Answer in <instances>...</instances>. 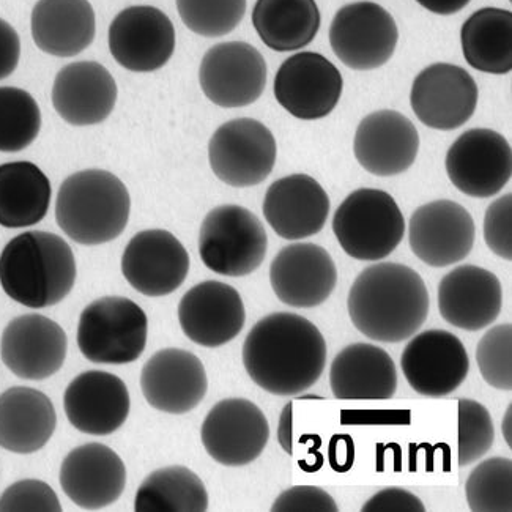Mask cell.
I'll use <instances>...</instances> for the list:
<instances>
[{
  "mask_svg": "<svg viewBox=\"0 0 512 512\" xmlns=\"http://www.w3.org/2000/svg\"><path fill=\"white\" fill-rule=\"evenodd\" d=\"M243 364L251 380L267 393L298 396L322 377L327 342L311 320L292 312H275L249 331Z\"/></svg>",
  "mask_w": 512,
  "mask_h": 512,
  "instance_id": "6da1fadb",
  "label": "cell"
},
{
  "mask_svg": "<svg viewBox=\"0 0 512 512\" xmlns=\"http://www.w3.org/2000/svg\"><path fill=\"white\" fill-rule=\"evenodd\" d=\"M350 320L371 341L397 344L423 327L431 298L413 268L382 262L364 268L347 298Z\"/></svg>",
  "mask_w": 512,
  "mask_h": 512,
  "instance_id": "7a4b0ae2",
  "label": "cell"
},
{
  "mask_svg": "<svg viewBox=\"0 0 512 512\" xmlns=\"http://www.w3.org/2000/svg\"><path fill=\"white\" fill-rule=\"evenodd\" d=\"M75 281V254L64 238L51 232H24L0 254V286L27 308L57 305L70 295Z\"/></svg>",
  "mask_w": 512,
  "mask_h": 512,
  "instance_id": "3957f363",
  "label": "cell"
},
{
  "mask_svg": "<svg viewBox=\"0 0 512 512\" xmlns=\"http://www.w3.org/2000/svg\"><path fill=\"white\" fill-rule=\"evenodd\" d=\"M130 212L127 186L103 169L70 175L57 193V224L79 245L97 246L116 240L125 231Z\"/></svg>",
  "mask_w": 512,
  "mask_h": 512,
  "instance_id": "277c9868",
  "label": "cell"
},
{
  "mask_svg": "<svg viewBox=\"0 0 512 512\" xmlns=\"http://www.w3.org/2000/svg\"><path fill=\"white\" fill-rule=\"evenodd\" d=\"M333 232L344 253L353 259L379 262L401 245L405 219L391 194L361 188L339 205L333 216Z\"/></svg>",
  "mask_w": 512,
  "mask_h": 512,
  "instance_id": "5b68a950",
  "label": "cell"
},
{
  "mask_svg": "<svg viewBox=\"0 0 512 512\" xmlns=\"http://www.w3.org/2000/svg\"><path fill=\"white\" fill-rule=\"evenodd\" d=\"M149 319L144 309L125 297H103L82 311L78 347L92 363H134L147 346Z\"/></svg>",
  "mask_w": 512,
  "mask_h": 512,
  "instance_id": "8992f818",
  "label": "cell"
},
{
  "mask_svg": "<svg viewBox=\"0 0 512 512\" xmlns=\"http://www.w3.org/2000/svg\"><path fill=\"white\" fill-rule=\"evenodd\" d=\"M264 224L240 205L213 208L199 232V254L208 270L229 278L251 275L267 256Z\"/></svg>",
  "mask_w": 512,
  "mask_h": 512,
  "instance_id": "52a82bcc",
  "label": "cell"
},
{
  "mask_svg": "<svg viewBox=\"0 0 512 512\" xmlns=\"http://www.w3.org/2000/svg\"><path fill=\"white\" fill-rule=\"evenodd\" d=\"M276 139L264 123L235 119L224 123L208 144L213 174L226 185L249 188L268 179L276 164Z\"/></svg>",
  "mask_w": 512,
  "mask_h": 512,
  "instance_id": "ba28073f",
  "label": "cell"
},
{
  "mask_svg": "<svg viewBox=\"0 0 512 512\" xmlns=\"http://www.w3.org/2000/svg\"><path fill=\"white\" fill-rule=\"evenodd\" d=\"M399 30L393 16L375 2H355L334 15L330 45L346 67L357 71L383 67L396 51Z\"/></svg>",
  "mask_w": 512,
  "mask_h": 512,
  "instance_id": "9c48e42d",
  "label": "cell"
},
{
  "mask_svg": "<svg viewBox=\"0 0 512 512\" xmlns=\"http://www.w3.org/2000/svg\"><path fill=\"white\" fill-rule=\"evenodd\" d=\"M446 174L461 193L487 199L500 193L512 175V150L505 136L489 128L465 131L449 147Z\"/></svg>",
  "mask_w": 512,
  "mask_h": 512,
  "instance_id": "30bf717a",
  "label": "cell"
},
{
  "mask_svg": "<svg viewBox=\"0 0 512 512\" xmlns=\"http://www.w3.org/2000/svg\"><path fill=\"white\" fill-rule=\"evenodd\" d=\"M205 97L219 108H245L256 103L267 86V64L245 41L219 43L205 52L199 68Z\"/></svg>",
  "mask_w": 512,
  "mask_h": 512,
  "instance_id": "8fae6325",
  "label": "cell"
},
{
  "mask_svg": "<svg viewBox=\"0 0 512 512\" xmlns=\"http://www.w3.org/2000/svg\"><path fill=\"white\" fill-rule=\"evenodd\" d=\"M344 89L341 71L327 57L303 51L282 62L276 73L275 98L290 116L319 120L330 116Z\"/></svg>",
  "mask_w": 512,
  "mask_h": 512,
  "instance_id": "7c38bea8",
  "label": "cell"
},
{
  "mask_svg": "<svg viewBox=\"0 0 512 512\" xmlns=\"http://www.w3.org/2000/svg\"><path fill=\"white\" fill-rule=\"evenodd\" d=\"M201 438L213 461L224 467H245L264 453L270 426L254 402L231 397L219 401L208 412Z\"/></svg>",
  "mask_w": 512,
  "mask_h": 512,
  "instance_id": "4fadbf2b",
  "label": "cell"
},
{
  "mask_svg": "<svg viewBox=\"0 0 512 512\" xmlns=\"http://www.w3.org/2000/svg\"><path fill=\"white\" fill-rule=\"evenodd\" d=\"M108 41L112 57L125 70L152 73L174 56V24L160 8L128 7L112 21Z\"/></svg>",
  "mask_w": 512,
  "mask_h": 512,
  "instance_id": "5bb4252c",
  "label": "cell"
},
{
  "mask_svg": "<svg viewBox=\"0 0 512 512\" xmlns=\"http://www.w3.org/2000/svg\"><path fill=\"white\" fill-rule=\"evenodd\" d=\"M401 368L413 391L438 399L454 393L465 382L470 358L456 334L427 330L413 334L402 352Z\"/></svg>",
  "mask_w": 512,
  "mask_h": 512,
  "instance_id": "9a60e30c",
  "label": "cell"
},
{
  "mask_svg": "<svg viewBox=\"0 0 512 512\" xmlns=\"http://www.w3.org/2000/svg\"><path fill=\"white\" fill-rule=\"evenodd\" d=\"M475 237L473 216L467 208L448 199L421 205L410 218V248L429 267H449L467 259Z\"/></svg>",
  "mask_w": 512,
  "mask_h": 512,
  "instance_id": "2e32d148",
  "label": "cell"
},
{
  "mask_svg": "<svg viewBox=\"0 0 512 512\" xmlns=\"http://www.w3.org/2000/svg\"><path fill=\"white\" fill-rule=\"evenodd\" d=\"M478 97V86L467 70L453 64H432L413 81L410 104L426 127L451 131L472 119Z\"/></svg>",
  "mask_w": 512,
  "mask_h": 512,
  "instance_id": "e0dca14e",
  "label": "cell"
},
{
  "mask_svg": "<svg viewBox=\"0 0 512 512\" xmlns=\"http://www.w3.org/2000/svg\"><path fill=\"white\" fill-rule=\"evenodd\" d=\"M122 273L139 294L166 297L185 282L190 254L171 232L149 229L131 238L122 256Z\"/></svg>",
  "mask_w": 512,
  "mask_h": 512,
  "instance_id": "ac0fdd59",
  "label": "cell"
},
{
  "mask_svg": "<svg viewBox=\"0 0 512 512\" xmlns=\"http://www.w3.org/2000/svg\"><path fill=\"white\" fill-rule=\"evenodd\" d=\"M67 350L64 328L40 314L16 317L0 339L2 361L23 380H45L57 374L64 366Z\"/></svg>",
  "mask_w": 512,
  "mask_h": 512,
  "instance_id": "d6986e66",
  "label": "cell"
},
{
  "mask_svg": "<svg viewBox=\"0 0 512 512\" xmlns=\"http://www.w3.org/2000/svg\"><path fill=\"white\" fill-rule=\"evenodd\" d=\"M271 289L292 308H316L333 294L338 268L327 249L314 243L284 246L270 265Z\"/></svg>",
  "mask_w": 512,
  "mask_h": 512,
  "instance_id": "ffe728a7",
  "label": "cell"
},
{
  "mask_svg": "<svg viewBox=\"0 0 512 512\" xmlns=\"http://www.w3.org/2000/svg\"><path fill=\"white\" fill-rule=\"evenodd\" d=\"M179 322L186 338L194 344L216 349L242 333L246 322L245 303L226 282L204 281L183 295Z\"/></svg>",
  "mask_w": 512,
  "mask_h": 512,
  "instance_id": "44dd1931",
  "label": "cell"
},
{
  "mask_svg": "<svg viewBox=\"0 0 512 512\" xmlns=\"http://www.w3.org/2000/svg\"><path fill=\"white\" fill-rule=\"evenodd\" d=\"M60 486L78 508L98 511L114 505L127 486L119 454L101 443L71 449L60 467Z\"/></svg>",
  "mask_w": 512,
  "mask_h": 512,
  "instance_id": "7402d4cb",
  "label": "cell"
},
{
  "mask_svg": "<svg viewBox=\"0 0 512 512\" xmlns=\"http://www.w3.org/2000/svg\"><path fill=\"white\" fill-rule=\"evenodd\" d=\"M141 388L153 409L185 415L196 409L207 394V372L194 353L163 349L142 368Z\"/></svg>",
  "mask_w": 512,
  "mask_h": 512,
  "instance_id": "603a6c76",
  "label": "cell"
},
{
  "mask_svg": "<svg viewBox=\"0 0 512 512\" xmlns=\"http://www.w3.org/2000/svg\"><path fill=\"white\" fill-rule=\"evenodd\" d=\"M420 150V134L404 114L391 109L372 112L361 120L353 153L369 174L394 177L409 171Z\"/></svg>",
  "mask_w": 512,
  "mask_h": 512,
  "instance_id": "cb8c5ba5",
  "label": "cell"
},
{
  "mask_svg": "<svg viewBox=\"0 0 512 512\" xmlns=\"http://www.w3.org/2000/svg\"><path fill=\"white\" fill-rule=\"evenodd\" d=\"M71 426L84 434H114L130 415V391L122 379L106 371H86L71 380L64 394Z\"/></svg>",
  "mask_w": 512,
  "mask_h": 512,
  "instance_id": "d4e9b609",
  "label": "cell"
},
{
  "mask_svg": "<svg viewBox=\"0 0 512 512\" xmlns=\"http://www.w3.org/2000/svg\"><path fill=\"white\" fill-rule=\"evenodd\" d=\"M503 306L501 282L492 271L461 265L438 284V311L449 325L465 331L490 327Z\"/></svg>",
  "mask_w": 512,
  "mask_h": 512,
  "instance_id": "484cf974",
  "label": "cell"
},
{
  "mask_svg": "<svg viewBox=\"0 0 512 512\" xmlns=\"http://www.w3.org/2000/svg\"><path fill=\"white\" fill-rule=\"evenodd\" d=\"M330 197L316 179L292 174L271 183L264 199V216L284 240L319 234L330 215Z\"/></svg>",
  "mask_w": 512,
  "mask_h": 512,
  "instance_id": "4316f807",
  "label": "cell"
},
{
  "mask_svg": "<svg viewBox=\"0 0 512 512\" xmlns=\"http://www.w3.org/2000/svg\"><path fill=\"white\" fill-rule=\"evenodd\" d=\"M116 79L98 62H73L57 73L52 106L73 127H92L111 116L117 103Z\"/></svg>",
  "mask_w": 512,
  "mask_h": 512,
  "instance_id": "83f0119b",
  "label": "cell"
},
{
  "mask_svg": "<svg viewBox=\"0 0 512 512\" xmlns=\"http://www.w3.org/2000/svg\"><path fill=\"white\" fill-rule=\"evenodd\" d=\"M330 386L339 401H390L397 390L396 366L382 347L350 344L331 363Z\"/></svg>",
  "mask_w": 512,
  "mask_h": 512,
  "instance_id": "f1b7e54d",
  "label": "cell"
},
{
  "mask_svg": "<svg viewBox=\"0 0 512 512\" xmlns=\"http://www.w3.org/2000/svg\"><path fill=\"white\" fill-rule=\"evenodd\" d=\"M57 426L51 399L27 386L0 394V448L15 454H34L45 448Z\"/></svg>",
  "mask_w": 512,
  "mask_h": 512,
  "instance_id": "f546056e",
  "label": "cell"
},
{
  "mask_svg": "<svg viewBox=\"0 0 512 512\" xmlns=\"http://www.w3.org/2000/svg\"><path fill=\"white\" fill-rule=\"evenodd\" d=\"M38 49L54 57H75L86 51L97 32L89 0H38L30 18Z\"/></svg>",
  "mask_w": 512,
  "mask_h": 512,
  "instance_id": "4dcf8cb0",
  "label": "cell"
},
{
  "mask_svg": "<svg viewBox=\"0 0 512 512\" xmlns=\"http://www.w3.org/2000/svg\"><path fill=\"white\" fill-rule=\"evenodd\" d=\"M51 182L37 164L13 161L0 164V226H35L48 215Z\"/></svg>",
  "mask_w": 512,
  "mask_h": 512,
  "instance_id": "1f68e13d",
  "label": "cell"
},
{
  "mask_svg": "<svg viewBox=\"0 0 512 512\" xmlns=\"http://www.w3.org/2000/svg\"><path fill=\"white\" fill-rule=\"evenodd\" d=\"M316 0H257L253 26L267 48L290 52L311 45L319 34Z\"/></svg>",
  "mask_w": 512,
  "mask_h": 512,
  "instance_id": "d6a6232c",
  "label": "cell"
},
{
  "mask_svg": "<svg viewBox=\"0 0 512 512\" xmlns=\"http://www.w3.org/2000/svg\"><path fill=\"white\" fill-rule=\"evenodd\" d=\"M465 60L489 75H508L512 70V13L486 7L473 13L461 29Z\"/></svg>",
  "mask_w": 512,
  "mask_h": 512,
  "instance_id": "836d02e7",
  "label": "cell"
},
{
  "mask_svg": "<svg viewBox=\"0 0 512 512\" xmlns=\"http://www.w3.org/2000/svg\"><path fill=\"white\" fill-rule=\"evenodd\" d=\"M208 492L202 479L182 465L150 473L139 486L136 512H205Z\"/></svg>",
  "mask_w": 512,
  "mask_h": 512,
  "instance_id": "e575fe53",
  "label": "cell"
},
{
  "mask_svg": "<svg viewBox=\"0 0 512 512\" xmlns=\"http://www.w3.org/2000/svg\"><path fill=\"white\" fill-rule=\"evenodd\" d=\"M40 130L41 111L35 98L18 87H0V152L27 149Z\"/></svg>",
  "mask_w": 512,
  "mask_h": 512,
  "instance_id": "d590c367",
  "label": "cell"
},
{
  "mask_svg": "<svg viewBox=\"0 0 512 512\" xmlns=\"http://www.w3.org/2000/svg\"><path fill=\"white\" fill-rule=\"evenodd\" d=\"M468 508L473 512L512 511V461L490 457L468 476L465 484Z\"/></svg>",
  "mask_w": 512,
  "mask_h": 512,
  "instance_id": "8d00e7d4",
  "label": "cell"
},
{
  "mask_svg": "<svg viewBox=\"0 0 512 512\" xmlns=\"http://www.w3.org/2000/svg\"><path fill=\"white\" fill-rule=\"evenodd\" d=\"M177 10L191 32L218 38L231 34L242 23L246 0H177Z\"/></svg>",
  "mask_w": 512,
  "mask_h": 512,
  "instance_id": "74e56055",
  "label": "cell"
},
{
  "mask_svg": "<svg viewBox=\"0 0 512 512\" xmlns=\"http://www.w3.org/2000/svg\"><path fill=\"white\" fill-rule=\"evenodd\" d=\"M495 427L489 410L473 399H459V434L457 457L459 465L467 467L489 453L494 446Z\"/></svg>",
  "mask_w": 512,
  "mask_h": 512,
  "instance_id": "f35d334b",
  "label": "cell"
},
{
  "mask_svg": "<svg viewBox=\"0 0 512 512\" xmlns=\"http://www.w3.org/2000/svg\"><path fill=\"white\" fill-rule=\"evenodd\" d=\"M476 363L487 385L495 390L512 388V327L501 323L490 328L476 347Z\"/></svg>",
  "mask_w": 512,
  "mask_h": 512,
  "instance_id": "ab89813d",
  "label": "cell"
},
{
  "mask_svg": "<svg viewBox=\"0 0 512 512\" xmlns=\"http://www.w3.org/2000/svg\"><path fill=\"white\" fill-rule=\"evenodd\" d=\"M59 497L38 479H23L0 495V512H60Z\"/></svg>",
  "mask_w": 512,
  "mask_h": 512,
  "instance_id": "60d3db41",
  "label": "cell"
},
{
  "mask_svg": "<svg viewBox=\"0 0 512 512\" xmlns=\"http://www.w3.org/2000/svg\"><path fill=\"white\" fill-rule=\"evenodd\" d=\"M484 240L490 251L501 259H512V194L498 197L484 216Z\"/></svg>",
  "mask_w": 512,
  "mask_h": 512,
  "instance_id": "b9f144b4",
  "label": "cell"
},
{
  "mask_svg": "<svg viewBox=\"0 0 512 512\" xmlns=\"http://www.w3.org/2000/svg\"><path fill=\"white\" fill-rule=\"evenodd\" d=\"M273 512H338L334 498L316 486H294L282 492L271 506Z\"/></svg>",
  "mask_w": 512,
  "mask_h": 512,
  "instance_id": "7bdbcfd3",
  "label": "cell"
},
{
  "mask_svg": "<svg viewBox=\"0 0 512 512\" xmlns=\"http://www.w3.org/2000/svg\"><path fill=\"white\" fill-rule=\"evenodd\" d=\"M363 512H424L420 498L401 487H386L364 503Z\"/></svg>",
  "mask_w": 512,
  "mask_h": 512,
  "instance_id": "ee69618b",
  "label": "cell"
},
{
  "mask_svg": "<svg viewBox=\"0 0 512 512\" xmlns=\"http://www.w3.org/2000/svg\"><path fill=\"white\" fill-rule=\"evenodd\" d=\"M21 57V40L12 24L0 18V81L12 76Z\"/></svg>",
  "mask_w": 512,
  "mask_h": 512,
  "instance_id": "f6af8a7d",
  "label": "cell"
},
{
  "mask_svg": "<svg viewBox=\"0 0 512 512\" xmlns=\"http://www.w3.org/2000/svg\"><path fill=\"white\" fill-rule=\"evenodd\" d=\"M355 457L352 438L349 435H336L331 440L330 461L336 472H347Z\"/></svg>",
  "mask_w": 512,
  "mask_h": 512,
  "instance_id": "bcb514c9",
  "label": "cell"
},
{
  "mask_svg": "<svg viewBox=\"0 0 512 512\" xmlns=\"http://www.w3.org/2000/svg\"><path fill=\"white\" fill-rule=\"evenodd\" d=\"M292 410H294V405L289 402V404L282 409L278 426V442L287 454H294V435H292L294 416H292Z\"/></svg>",
  "mask_w": 512,
  "mask_h": 512,
  "instance_id": "7dc6e473",
  "label": "cell"
},
{
  "mask_svg": "<svg viewBox=\"0 0 512 512\" xmlns=\"http://www.w3.org/2000/svg\"><path fill=\"white\" fill-rule=\"evenodd\" d=\"M416 2L435 15L449 16L464 10L472 0H416Z\"/></svg>",
  "mask_w": 512,
  "mask_h": 512,
  "instance_id": "c3c4849f",
  "label": "cell"
},
{
  "mask_svg": "<svg viewBox=\"0 0 512 512\" xmlns=\"http://www.w3.org/2000/svg\"><path fill=\"white\" fill-rule=\"evenodd\" d=\"M501 432L505 435V442L509 448H512V407L509 405L508 410H506L505 418H503V423H501Z\"/></svg>",
  "mask_w": 512,
  "mask_h": 512,
  "instance_id": "681fc988",
  "label": "cell"
},
{
  "mask_svg": "<svg viewBox=\"0 0 512 512\" xmlns=\"http://www.w3.org/2000/svg\"><path fill=\"white\" fill-rule=\"evenodd\" d=\"M298 399H316V401H322V396H317V394H298Z\"/></svg>",
  "mask_w": 512,
  "mask_h": 512,
  "instance_id": "f907efd6",
  "label": "cell"
}]
</instances>
